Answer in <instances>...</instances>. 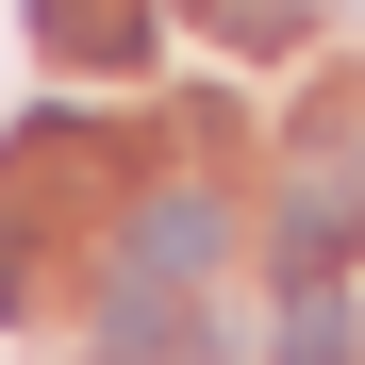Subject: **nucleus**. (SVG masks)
Here are the masks:
<instances>
[{
    "mask_svg": "<svg viewBox=\"0 0 365 365\" xmlns=\"http://www.w3.org/2000/svg\"><path fill=\"white\" fill-rule=\"evenodd\" d=\"M282 365H365V332H349V299H332V282H299V299H282Z\"/></svg>",
    "mask_w": 365,
    "mask_h": 365,
    "instance_id": "7ed1b4c3",
    "label": "nucleus"
},
{
    "mask_svg": "<svg viewBox=\"0 0 365 365\" xmlns=\"http://www.w3.org/2000/svg\"><path fill=\"white\" fill-rule=\"evenodd\" d=\"M216 250H232V216H216V200H200V182H182V200H150V216H133V250H116V266H133V282H150V299H166V282H200V266H216Z\"/></svg>",
    "mask_w": 365,
    "mask_h": 365,
    "instance_id": "f257e3e1",
    "label": "nucleus"
},
{
    "mask_svg": "<svg viewBox=\"0 0 365 365\" xmlns=\"http://www.w3.org/2000/svg\"><path fill=\"white\" fill-rule=\"evenodd\" d=\"M216 34H232V50H282V34H299V0H216Z\"/></svg>",
    "mask_w": 365,
    "mask_h": 365,
    "instance_id": "39448f33",
    "label": "nucleus"
},
{
    "mask_svg": "<svg viewBox=\"0 0 365 365\" xmlns=\"http://www.w3.org/2000/svg\"><path fill=\"white\" fill-rule=\"evenodd\" d=\"M34 34L67 67H150V0H34Z\"/></svg>",
    "mask_w": 365,
    "mask_h": 365,
    "instance_id": "f03ea898",
    "label": "nucleus"
},
{
    "mask_svg": "<svg viewBox=\"0 0 365 365\" xmlns=\"http://www.w3.org/2000/svg\"><path fill=\"white\" fill-rule=\"evenodd\" d=\"M282 250H299V266L349 250V182H299V200H282Z\"/></svg>",
    "mask_w": 365,
    "mask_h": 365,
    "instance_id": "20e7f679",
    "label": "nucleus"
},
{
    "mask_svg": "<svg viewBox=\"0 0 365 365\" xmlns=\"http://www.w3.org/2000/svg\"><path fill=\"white\" fill-rule=\"evenodd\" d=\"M0 316H17V266H0Z\"/></svg>",
    "mask_w": 365,
    "mask_h": 365,
    "instance_id": "423d86ee",
    "label": "nucleus"
}]
</instances>
